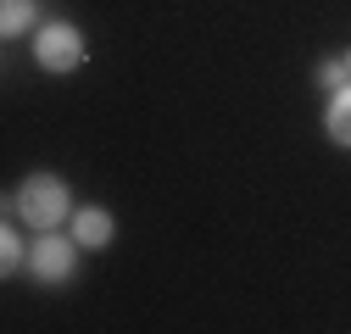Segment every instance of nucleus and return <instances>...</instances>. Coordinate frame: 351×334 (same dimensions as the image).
I'll return each mask as SVG.
<instances>
[{
	"label": "nucleus",
	"mask_w": 351,
	"mask_h": 334,
	"mask_svg": "<svg viewBox=\"0 0 351 334\" xmlns=\"http://www.w3.org/2000/svg\"><path fill=\"white\" fill-rule=\"evenodd\" d=\"M17 212H23V223H34V229H56V223L67 218V190H62V179H51V173L28 179V184L17 190Z\"/></svg>",
	"instance_id": "obj_1"
},
{
	"label": "nucleus",
	"mask_w": 351,
	"mask_h": 334,
	"mask_svg": "<svg viewBox=\"0 0 351 334\" xmlns=\"http://www.w3.org/2000/svg\"><path fill=\"white\" fill-rule=\"evenodd\" d=\"M34 56L45 62L51 73H67V67H78V62H84V39H78V28L51 23V28H39V51H34Z\"/></svg>",
	"instance_id": "obj_2"
},
{
	"label": "nucleus",
	"mask_w": 351,
	"mask_h": 334,
	"mask_svg": "<svg viewBox=\"0 0 351 334\" xmlns=\"http://www.w3.org/2000/svg\"><path fill=\"white\" fill-rule=\"evenodd\" d=\"M34 273L39 279H67L73 273V240H56V234L34 240Z\"/></svg>",
	"instance_id": "obj_3"
},
{
	"label": "nucleus",
	"mask_w": 351,
	"mask_h": 334,
	"mask_svg": "<svg viewBox=\"0 0 351 334\" xmlns=\"http://www.w3.org/2000/svg\"><path fill=\"white\" fill-rule=\"evenodd\" d=\"M73 240H78V245H90V250L106 245V240H112V218L101 212V206H84V212L73 218Z\"/></svg>",
	"instance_id": "obj_4"
},
{
	"label": "nucleus",
	"mask_w": 351,
	"mask_h": 334,
	"mask_svg": "<svg viewBox=\"0 0 351 334\" xmlns=\"http://www.w3.org/2000/svg\"><path fill=\"white\" fill-rule=\"evenodd\" d=\"M329 134H335L340 145H351V84L335 90V101H329Z\"/></svg>",
	"instance_id": "obj_5"
},
{
	"label": "nucleus",
	"mask_w": 351,
	"mask_h": 334,
	"mask_svg": "<svg viewBox=\"0 0 351 334\" xmlns=\"http://www.w3.org/2000/svg\"><path fill=\"white\" fill-rule=\"evenodd\" d=\"M28 23H34V0H6V12H0V28H6V39L23 34Z\"/></svg>",
	"instance_id": "obj_6"
},
{
	"label": "nucleus",
	"mask_w": 351,
	"mask_h": 334,
	"mask_svg": "<svg viewBox=\"0 0 351 334\" xmlns=\"http://www.w3.org/2000/svg\"><path fill=\"white\" fill-rule=\"evenodd\" d=\"M318 78L329 84V90H346V78H351V62H324V67H318Z\"/></svg>",
	"instance_id": "obj_7"
},
{
	"label": "nucleus",
	"mask_w": 351,
	"mask_h": 334,
	"mask_svg": "<svg viewBox=\"0 0 351 334\" xmlns=\"http://www.w3.org/2000/svg\"><path fill=\"white\" fill-rule=\"evenodd\" d=\"M17 262H23V240H17V234H6V240H0V268L17 273Z\"/></svg>",
	"instance_id": "obj_8"
},
{
	"label": "nucleus",
	"mask_w": 351,
	"mask_h": 334,
	"mask_svg": "<svg viewBox=\"0 0 351 334\" xmlns=\"http://www.w3.org/2000/svg\"><path fill=\"white\" fill-rule=\"evenodd\" d=\"M346 62H351V56H346Z\"/></svg>",
	"instance_id": "obj_9"
}]
</instances>
